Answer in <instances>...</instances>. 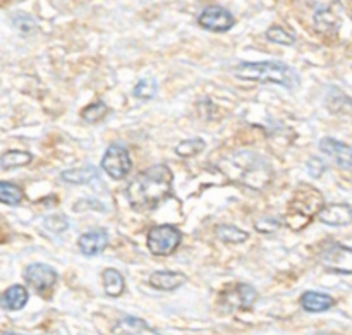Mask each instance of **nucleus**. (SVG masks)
Returning a JSON list of instances; mask_svg holds the SVG:
<instances>
[{"label":"nucleus","mask_w":352,"mask_h":335,"mask_svg":"<svg viewBox=\"0 0 352 335\" xmlns=\"http://www.w3.org/2000/svg\"><path fill=\"white\" fill-rule=\"evenodd\" d=\"M78 246L85 257H96L109 246V233L102 227L88 230L79 236Z\"/></svg>","instance_id":"nucleus-13"},{"label":"nucleus","mask_w":352,"mask_h":335,"mask_svg":"<svg viewBox=\"0 0 352 335\" xmlns=\"http://www.w3.org/2000/svg\"><path fill=\"white\" fill-rule=\"evenodd\" d=\"M217 236L220 237V241L230 244H241L250 239V234L246 230H241L239 227L229 226V224H223V226L217 227Z\"/></svg>","instance_id":"nucleus-22"},{"label":"nucleus","mask_w":352,"mask_h":335,"mask_svg":"<svg viewBox=\"0 0 352 335\" xmlns=\"http://www.w3.org/2000/svg\"><path fill=\"white\" fill-rule=\"evenodd\" d=\"M323 206H325V203H323L322 193L313 186L301 184L289 202L285 224H287V227L291 226L294 230H299L301 227H306V224L313 217H318Z\"/></svg>","instance_id":"nucleus-4"},{"label":"nucleus","mask_w":352,"mask_h":335,"mask_svg":"<svg viewBox=\"0 0 352 335\" xmlns=\"http://www.w3.org/2000/svg\"><path fill=\"white\" fill-rule=\"evenodd\" d=\"M28 299H30V294L24 285H10L2 294V308L7 312H19L26 306Z\"/></svg>","instance_id":"nucleus-18"},{"label":"nucleus","mask_w":352,"mask_h":335,"mask_svg":"<svg viewBox=\"0 0 352 335\" xmlns=\"http://www.w3.org/2000/svg\"><path fill=\"white\" fill-rule=\"evenodd\" d=\"M258 294L256 289L250 284H237L236 288L230 292L223 294V305H227L229 308H239V310H250L251 306L256 301Z\"/></svg>","instance_id":"nucleus-14"},{"label":"nucleus","mask_w":352,"mask_h":335,"mask_svg":"<svg viewBox=\"0 0 352 335\" xmlns=\"http://www.w3.org/2000/svg\"><path fill=\"white\" fill-rule=\"evenodd\" d=\"M308 172H309V175H311V177H320V175L325 172V164H323L320 158L313 157L311 160L308 162Z\"/></svg>","instance_id":"nucleus-30"},{"label":"nucleus","mask_w":352,"mask_h":335,"mask_svg":"<svg viewBox=\"0 0 352 335\" xmlns=\"http://www.w3.org/2000/svg\"><path fill=\"white\" fill-rule=\"evenodd\" d=\"M2 335H21V334H14V332H3Z\"/></svg>","instance_id":"nucleus-31"},{"label":"nucleus","mask_w":352,"mask_h":335,"mask_svg":"<svg viewBox=\"0 0 352 335\" xmlns=\"http://www.w3.org/2000/svg\"><path fill=\"white\" fill-rule=\"evenodd\" d=\"M60 179L64 182H69V184L82 186L89 184L93 181H98V171L91 165L82 169H71V171H64L60 174Z\"/></svg>","instance_id":"nucleus-20"},{"label":"nucleus","mask_w":352,"mask_h":335,"mask_svg":"<svg viewBox=\"0 0 352 335\" xmlns=\"http://www.w3.org/2000/svg\"><path fill=\"white\" fill-rule=\"evenodd\" d=\"M21 199H23V191L19 186L10 184L7 181L0 182V202L3 205H19Z\"/></svg>","instance_id":"nucleus-25"},{"label":"nucleus","mask_w":352,"mask_h":335,"mask_svg":"<svg viewBox=\"0 0 352 335\" xmlns=\"http://www.w3.org/2000/svg\"><path fill=\"white\" fill-rule=\"evenodd\" d=\"M323 267L333 274H352V250L339 243H330L322 253Z\"/></svg>","instance_id":"nucleus-8"},{"label":"nucleus","mask_w":352,"mask_h":335,"mask_svg":"<svg viewBox=\"0 0 352 335\" xmlns=\"http://www.w3.org/2000/svg\"><path fill=\"white\" fill-rule=\"evenodd\" d=\"M282 227V222L278 219H274V217H265V219L258 220L256 222V230L263 234H274L277 233Z\"/></svg>","instance_id":"nucleus-29"},{"label":"nucleus","mask_w":352,"mask_h":335,"mask_svg":"<svg viewBox=\"0 0 352 335\" xmlns=\"http://www.w3.org/2000/svg\"><path fill=\"white\" fill-rule=\"evenodd\" d=\"M131 169H133V160L129 150L122 143L110 144L102 158V171H105L109 177L120 181L129 175Z\"/></svg>","instance_id":"nucleus-7"},{"label":"nucleus","mask_w":352,"mask_h":335,"mask_svg":"<svg viewBox=\"0 0 352 335\" xmlns=\"http://www.w3.org/2000/svg\"><path fill=\"white\" fill-rule=\"evenodd\" d=\"M320 151L325 153L327 157L332 158L340 169H346L351 171L352 169V147L351 144L342 143L339 140H333V138H323L320 141Z\"/></svg>","instance_id":"nucleus-11"},{"label":"nucleus","mask_w":352,"mask_h":335,"mask_svg":"<svg viewBox=\"0 0 352 335\" xmlns=\"http://www.w3.org/2000/svg\"><path fill=\"white\" fill-rule=\"evenodd\" d=\"M186 275L179 274V272H170V270H160L153 272L150 275V285L157 291H175L181 285L186 284Z\"/></svg>","instance_id":"nucleus-16"},{"label":"nucleus","mask_w":352,"mask_h":335,"mask_svg":"<svg viewBox=\"0 0 352 335\" xmlns=\"http://www.w3.org/2000/svg\"><path fill=\"white\" fill-rule=\"evenodd\" d=\"M33 160V155L28 153V151L21 150H10L7 153H3V157L0 158V169L2 171H9L14 167H23V165L31 164Z\"/></svg>","instance_id":"nucleus-21"},{"label":"nucleus","mask_w":352,"mask_h":335,"mask_svg":"<svg viewBox=\"0 0 352 335\" xmlns=\"http://www.w3.org/2000/svg\"><path fill=\"white\" fill-rule=\"evenodd\" d=\"M199 26L205 28V30L213 31V33H226L230 28L236 24L232 14L227 9L220 6H212L206 7L201 14L198 16Z\"/></svg>","instance_id":"nucleus-9"},{"label":"nucleus","mask_w":352,"mask_h":335,"mask_svg":"<svg viewBox=\"0 0 352 335\" xmlns=\"http://www.w3.org/2000/svg\"><path fill=\"white\" fill-rule=\"evenodd\" d=\"M172 181L174 174L165 164H157L143 171L126 188L131 208L138 213L157 210L172 195Z\"/></svg>","instance_id":"nucleus-1"},{"label":"nucleus","mask_w":352,"mask_h":335,"mask_svg":"<svg viewBox=\"0 0 352 335\" xmlns=\"http://www.w3.org/2000/svg\"><path fill=\"white\" fill-rule=\"evenodd\" d=\"M113 335H165L158 332L157 329L148 325L143 318L138 316H122L119 322L113 325Z\"/></svg>","instance_id":"nucleus-15"},{"label":"nucleus","mask_w":352,"mask_h":335,"mask_svg":"<svg viewBox=\"0 0 352 335\" xmlns=\"http://www.w3.org/2000/svg\"><path fill=\"white\" fill-rule=\"evenodd\" d=\"M336 305V299L332 296L325 294V292H315V291H306L301 296V306L302 310H306L308 313H323L329 312L330 308H333Z\"/></svg>","instance_id":"nucleus-17"},{"label":"nucleus","mask_w":352,"mask_h":335,"mask_svg":"<svg viewBox=\"0 0 352 335\" xmlns=\"http://www.w3.org/2000/svg\"><path fill=\"white\" fill-rule=\"evenodd\" d=\"M220 167L226 174H229L230 179L251 189H263L265 186L270 184L274 175L270 164L263 157L251 151H239L232 155L223 160Z\"/></svg>","instance_id":"nucleus-2"},{"label":"nucleus","mask_w":352,"mask_h":335,"mask_svg":"<svg viewBox=\"0 0 352 335\" xmlns=\"http://www.w3.org/2000/svg\"><path fill=\"white\" fill-rule=\"evenodd\" d=\"M24 279L36 292H47L57 284V272L43 263H33L24 270Z\"/></svg>","instance_id":"nucleus-10"},{"label":"nucleus","mask_w":352,"mask_h":335,"mask_svg":"<svg viewBox=\"0 0 352 335\" xmlns=\"http://www.w3.org/2000/svg\"><path fill=\"white\" fill-rule=\"evenodd\" d=\"M318 220L325 226L346 227L352 222V208L346 203H330L320 210Z\"/></svg>","instance_id":"nucleus-12"},{"label":"nucleus","mask_w":352,"mask_h":335,"mask_svg":"<svg viewBox=\"0 0 352 335\" xmlns=\"http://www.w3.org/2000/svg\"><path fill=\"white\" fill-rule=\"evenodd\" d=\"M313 10V24L322 34H333L342 24V3L340 0H306Z\"/></svg>","instance_id":"nucleus-5"},{"label":"nucleus","mask_w":352,"mask_h":335,"mask_svg":"<svg viewBox=\"0 0 352 335\" xmlns=\"http://www.w3.org/2000/svg\"><path fill=\"white\" fill-rule=\"evenodd\" d=\"M182 241L181 230L175 226H157L148 233V248L155 257H168Z\"/></svg>","instance_id":"nucleus-6"},{"label":"nucleus","mask_w":352,"mask_h":335,"mask_svg":"<svg viewBox=\"0 0 352 335\" xmlns=\"http://www.w3.org/2000/svg\"><path fill=\"white\" fill-rule=\"evenodd\" d=\"M103 289H105L107 296L110 298H119V296L124 294L126 291V279L116 268H107L103 272Z\"/></svg>","instance_id":"nucleus-19"},{"label":"nucleus","mask_w":352,"mask_h":335,"mask_svg":"<svg viewBox=\"0 0 352 335\" xmlns=\"http://www.w3.org/2000/svg\"><path fill=\"white\" fill-rule=\"evenodd\" d=\"M205 150V141L201 138H192V140H186L175 147V153L182 158L196 157L198 153Z\"/></svg>","instance_id":"nucleus-24"},{"label":"nucleus","mask_w":352,"mask_h":335,"mask_svg":"<svg viewBox=\"0 0 352 335\" xmlns=\"http://www.w3.org/2000/svg\"><path fill=\"white\" fill-rule=\"evenodd\" d=\"M157 91H158L157 79L144 78L138 83L136 88H134V91H133V95L140 100H151V98H155Z\"/></svg>","instance_id":"nucleus-27"},{"label":"nucleus","mask_w":352,"mask_h":335,"mask_svg":"<svg viewBox=\"0 0 352 335\" xmlns=\"http://www.w3.org/2000/svg\"><path fill=\"white\" fill-rule=\"evenodd\" d=\"M12 21H14V26H16L17 30L24 34L33 33V31L36 30V23L33 21V17L28 16V14H24V12L14 14Z\"/></svg>","instance_id":"nucleus-28"},{"label":"nucleus","mask_w":352,"mask_h":335,"mask_svg":"<svg viewBox=\"0 0 352 335\" xmlns=\"http://www.w3.org/2000/svg\"><path fill=\"white\" fill-rule=\"evenodd\" d=\"M265 36H267V40L272 41V43L285 45V47H291V45L296 43L294 34H292L291 31H287L285 28H282V26L268 28L267 33H265Z\"/></svg>","instance_id":"nucleus-26"},{"label":"nucleus","mask_w":352,"mask_h":335,"mask_svg":"<svg viewBox=\"0 0 352 335\" xmlns=\"http://www.w3.org/2000/svg\"><path fill=\"white\" fill-rule=\"evenodd\" d=\"M234 76L248 81L275 83L287 89H296L301 83L299 74L280 61H263V62H239L232 69Z\"/></svg>","instance_id":"nucleus-3"},{"label":"nucleus","mask_w":352,"mask_h":335,"mask_svg":"<svg viewBox=\"0 0 352 335\" xmlns=\"http://www.w3.org/2000/svg\"><path fill=\"white\" fill-rule=\"evenodd\" d=\"M109 114H110V107L107 105L105 102H102V100H98V102L89 103V105L81 112V117L86 120V122L95 124L105 119Z\"/></svg>","instance_id":"nucleus-23"}]
</instances>
